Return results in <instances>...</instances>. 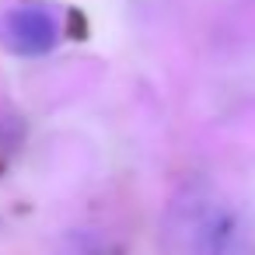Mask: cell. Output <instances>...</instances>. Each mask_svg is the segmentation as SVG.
I'll return each mask as SVG.
<instances>
[{
    "label": "cell",
    "instance_id": "obj_1",
    "mask_svg": "<svg viewBox=\"0 0 255 255\" xmlns=\"http://www.w3.org/2000/svg\"><path fill=\"white\" fill-rule=\"evenodd\" d=\"M234 234L231 210L206 189H182L161 224V255H224Z\"/></svg>",
    "mask_w": 255,
    "mask_h": 255
},
{
    "label": "cell",
    "instance_id": "obj_2",
    "mask_svg": "<svg viewBox=\"0 0 255 255\" xmlns=\"http://www.w3.org/2000/svg\"><path fill=\"white\" fill-rule=\"evenodd\" d=\"M4 42L14 49V53H25V56H42L56 46L60 39V21L49 7H18L4 18Z\"/></svg>",
    "mask_w": 255,
    "mask_h": 255
}]
</instances>
